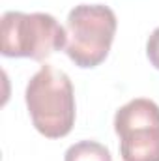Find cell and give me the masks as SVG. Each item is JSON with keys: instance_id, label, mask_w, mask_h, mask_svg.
<instances>
[{"instance_id": "1", "label": "cell", "mask_w": 159, "mask_h": 161, "mask_svg": "<svg viewBox=\"0 0 159 161\" xmlns=\"http://www.w3.org/2000/svg\"><path fill=\"white\" fill-rule=\"evenodd\" d=\"M26 109L34 127L49 139L66 137L75 124V94L68 73L52 66H41L28 80Z\"/></svg>"}, {"instance_id": "5", "label": "cell", "mask_w": 159, "mask_h": 161, "mask_svg": "<svg viewBox=\"0 0 159 161\" xmlns=\"http://www.w3.org/2000/svg\"><path fill=\"white\" fill-rule=\"evenodd\" d=\"M64 161H112V156L101 142L79 141L66 150Z\"/></svg>"}, {"instance_id": "2", "label": "cell", "mask_w": 159, "mask_h": 161, "mask_svg": "<svg viewBox=\"0 0 159 161\" xmlns=\"http://www.w3.org/2000/svg\"><path fill=\"white\" fill-rule=\"evenodd\" d=\"M68 45L66 28L49 13L6 11L0 23L4 56L45 60Z\"/></svg>"}, {"instance_id": "3", "label": "cell", "mask_w": 159, "mask_h": 161, "mask_svg": "<svg viewBox=\"0 0 159 161\" xmlns=\"http://www.w3.org/2000/svg\"><path fill=\"white\" fill-rule=\"evenodd\" d=\"M116 15L103 4H79L75 6L66 23L68 45L66 53L79 68L99 66L116 34Z\"/></svg>"}, {"instance_id": "4", "label": "cell", "mask_w": 159, "mask_h": 161, "mask_svg": "<svg viewBox=\"0 0 159 161\" xmlns=\"http://www.w3.org/2000/svg\"><path fill=\"white\" fill-rule=\"evenodd\" d=\"M114 131L120 137L123 161H159V105L137 97L114 114Z\"/></svg>"}, {"instance_id": "6", "label": "cell", "mask_w": 159, "mask_h": 161, "mask_svg": "<svg viewBox=\"0 0 159 161\" xmlns=\"http://www.w3.org/2000/svg\"><path fill=\"white\" fill-rule=\"evenodd\" d=\"M146 54H148L152 66L159 69V26L150 34V38L146 41Z\"/></svg>"}]
</instances>
